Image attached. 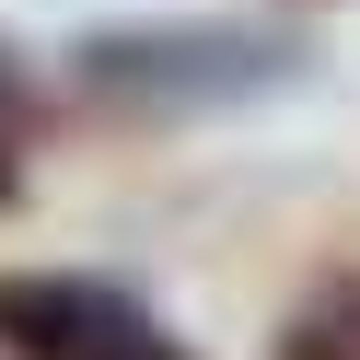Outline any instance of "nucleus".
<instances>
[{
    "instance_id": "obj_1",
    "label": "nucleus",
    "mask_w": 360,
    "mask_h": 360,
    "mask_svg": "<svg viewBox=\"0 0 360 360\" xmlns=\"http://www.w3.org/2000/svg\"><path fill=\"white\" fill-rule=\"evenodd\" d=\"M314 70L302 35L279 24H105L70 47V82L82 105L105 117H233V105H267Z\"/></svg>"
},
{
    "instance_id": "obj_2",
    "label": "nucleus",
    "mask_w": 360,
    "mask_h": 360,
    "mask_svg": "<svg viewBox=\"0 0 360 360\" xmlns=\"http://www.w3.org/2000/svg\"><path fill=\"white\" fill-rule=\"evenodd\" d=\"M0 360H198L128 279L94 267H0Z\"/></svg>"
},
{
    "instance_id": "obj_3",
    "label": "nucleus",
    "mask_w": 360,
    "mask_h": 360,
    "mask_svg": "<svg viewBox=\"0 0 360 360\" xmlns=\"http://www.w3.org/2000/svg\"><path fill=\"white\" fill-rule=\"evenodd\" d=\"M47 82H35V58L12 47V35H0V140H35V128H47Z\"/></svg>"
},
{
    "instance_id": "obj_4",
    "label": "nucleus",
    "mask_w": 360,
    "mask_h": 360,
    "mask_svg": "<svg viewBox=\"0 0 360 360\" xmlns=\"http://www.w3.org/2000/svg\"><path fill=\"white\" fill-rule=\"evenodd\" d=\"M0 210H24V140H0Z\"/></svg>"
},
{
    "instance_id": "obj_5",
    "label": "nucleus",
    "mask_w": 360,
    "mask_h": 360,
    "mask_svg": "<svg viewBox=\"0 0 360 360\" xmlns=\"http://www.w3.org/2000/svg\"><path fill=\"white\" fill-rule=\"evenodd\" d=\"M349 314H360V290H349Z\"/></svg>"
}]
</instances>
